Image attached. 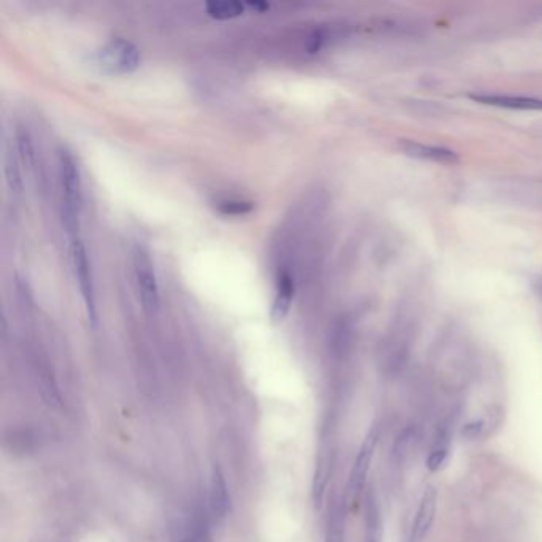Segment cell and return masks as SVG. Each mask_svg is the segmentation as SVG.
Masks as SVG:
<instances>
[{
  "instance_id": "1",
  "label": "cell",
  "mask_w": 542,
  "mask_h": 542,
  "mask_svg": "<svg viewBox=\"0 0 542 542\" xmlns=\"http://www.w3.org/2000/svg\"><path fill=\"white\" fill-rule=\"evenodd\" d=\"M61 207L69 238L79 236V215L83 205V186L79 163L69 150H61L58 161Z\"/></svg>"
},
{
  "instance_id": "2",
  "label": "cell",
  "mask_w": 542,
  "mask_h": 542,
  "mask_svg": "<svg viewBox=\"0 0 542 542\" xmlns=\"http://www.w3.org/2000/svg\"><path fill=\"white\" fill-rule=\"evenodd\" d=\"M94 62L108 75H129L139 69L142 54L131 40L113 37L94 53Z\"/></svg>"
},
{
  "instance_id": "3",
  "label": "cell",
  "mask_w": 542,
  "mask_h": 542,
  "mask_svg": "<svg viewBox=\"0 0 542 542\" xmlns=\"http://www.w3.org/2000/svg\"><path fill=\"white\" fill-rule=\"evenodd\" d=\"M70 259H72L73 274L79 284V294L85 304L87 317L93 328L98 326V299L94 286L91 259L88 257L87 245L79 236L70 238Z\"/></svg>"
},
{
  "instance_id": "4",
  "label": "cell",
  "mask_w": 542,
  "mask_h": 542,
  "mask_svg": "<svg viewBox=\"0 0 542 542\" xmlns=\"http://www.w3.org/2000/svg\"><path fill=\"white\" fill-rule=\"evenodd\" d=\"M134 284L137 290L140 305L146 313H156L161 304L159 294L158 276L154 271L150 253L144 247H136L133 252Z\"/></svg>"
},
{
  "instance_id": "5",
  "label": "cell",
  "mask_w": 542,
  "mask_h": 542,
  "mask_svg": "<svg viewBox=\"0 0 542 542\" xmlns=\"http://www.w3.org/2000/svg\"><path fill=\"white\" fill-rule=\"evenodd\" d=\"M378 444V430L372 428L368 433V436L364 437L363 444L360 447L355 463L351 468L350 477H349V485H347V501L350 504H355L358 498L361 495L364 489V483L369 474L370 463L376 453Z\"/></svg>"
},
{
  "instance_id": "6",
  "label": "cell",
  "mask_w": 542,
  "mask_h": 542,
  "mask_svg": "<svg viewBox=\"0 0 542 542\" xmlns=\"http://www.w3.org/2000/svg\"><path fill=\"white\" fill-rule=\"evenodd\" d=\"M437 509V491L435 487H426L418 504L416 519L410 528L409 542H424L435 522Z\"/></svg>"
},
{
  "instance_id": "7",
  "label": "cell",
  "mask_w": 542,
  "mask_h": 542,
  "mask_svg": "<svg viewBox=\"0 0 542 542\" xmlns=\"http://www.w3.org/2000/svg\"><path fill=\"white\" fill-rule=\"evenodd\" d=\"M294 291H296L294 278H293L290 272H280L277 282H276V296H274V301H272V323H282L285 318L288 317L293 299H294Z\"/></svg>"
},
{
  "instance_id": "8",
  "label": "cell",
  "mask_w": 542,
  "mask_h": 542,
  "mask_svg": "<svg viewBox=\"0 0 542 542\" xmlns=\"http://www.w3.org/2000/svg\"><path fill=\"white\" fill-rule=\"evenodd\" d=\"M229 510V495L226 487L225 477L219 466L215 464L210 476V491H209V512L215 522L225 520Z\"/></svg>"
},
{
  "instance_id": "9",
  "label": "cell",
  "mask_w": 542,
  "mask_h": 542,
  "mask_svg": "<svg viewBox=\"0 0 542 542\" xmlns=\"http://www.w3.org/2000/svg\"><path fill=\"white\" fill-rule=\"evenodd\" d=\"M471 99L485 106L503 107L510 110H542V100L506 94H472Z\"/></svg>"
},
{
  "instance_id": "10",
  "label": "cell",
  "mask_w": 542,
  "mask_h": 542,
  "mask_svg": "<svg viewBox=\"0 0 542 542\" xmlns=\"http://www.w3.org/2000/svg\"><path fill=\"white\" fill-rule=\"evenodd\" d=\"M173 542H212L209 533V519L202 514H194L179 523L175 528Z\"/></svg>"
},
{
  "instance_id": "11",
  "label": "cell",
  "mask_w": 542,
  "mask_h": 542,
  "mask_svg": "<svg viewBox=\"0 0 542 542\" xmlns=\"http://www.w3.org/2000/svg\"><path fill=\"white\" fill-rule=\"evenodd\" d=\"M403 150L406 154L414 156V158L435 161V163H441V164H453L458 161V154L455 152L443 148V146L424 145V144H416V142H407V144H404Z\"/></svg>"
},
{
  "instance_id": "12",
  "label": "cell",
  "mask_w": 542,
  "mask_h": 542,
  "mask_svg": "<svg viewBox=\"0 0 542 542\" xmlns=\"http://www.w3.org/2000/svg\"><path fill=\"white\" fill-rule=\"evenodd\" d=\"M37 378H39L40 397L43 399V403L51 409H61L62 399H61V393L58 390V385L54 382L51 370L48 369L47 366H40L37 370Z\"/></svg>"
},
{
  "instance_id": "13",
  "label": "cell",
  "mask_w": 542,
  "mask_h": 542,
  "mask_svg": "<svg viewBox=\"0 0 542 542\" xmlns=\"http://www.w3.org/2000/svg\"><path fill=\"white\" fill-rule=\"evenodd\" d=\"M4 173H5V183H7L8 192L20 196L24 190V182H23V173H21V163L16 150L7 148L5 159H4Z\"/></svg>"
},
{
  "instance_id": "14",
  "label": "cell",
  "mask_w": 542,
  "mask_h": 542,
  "mask_svg": "<svg viewBox=\"0 0 542 542\" xmlns=\"http://www.w3.org/2000/svg\"><path fill=\"white\" fill-rule=\"evenodd\" d=\"M247 4L236 2V0H226V2H209L205 4L207 14L212 16L213 20L226 21L234 20L245 14Z\"/></svg>"
},
{
  "instance_id": "15",
  "label": "cell",
  "mask_w": 542,
  "mask_h": 542,
  "mask_svg": "<svg viewBox=\"0 0 542 542\" xmlns=\"http://www.w3.org/2000/svg\"><path fill=\"white\" fill-rule=\"evenodd\" d=\"M14 150L20 158L21 165H24L27 171H33V165H35V148H33L31 134L24 127H18V131H16Z\"/></svg>"
},
{
  "instance_id": "16",
  "label": "cell",
  "mask_w": 542,
  "mask_h": 542,
  "mask_svg": "<svg viewBox=\"0 0 542 542\" xmlns=\"http://www.w3.org/2000/svg\"><path fill=\"white\" fill-rule=\"evenodd\" d=\"M364 542H382V519L376 500L369 496L366 506V535Z\"/></svg>"
},
{
  "instance_id": "17",
  "label": "cell",
  "mask_w": 542,
  "mask_h": 542,
  "mask_svg": "<svg viewBox=\"0 0 542 542\" xmlns=\"http://www.w3.org/2000/svg\"><path fill=\"white\" fill-rule=\"evenodd\" d=\"M252 210V202H247V201L229 199V201H221L219 204V212L225 217H242Z\"/></svg>"
},
{
  "instance_id": "18",
  "label": "cell",
  "mask_w": 542,
  "mask_h": 542,
  "mask_svg": "<svg viewBox=\"0 0 542 542\" xmlns=\"http://www.w3.org/2000/svg\"><path fill=\"white\" fill-rule=\"evenodd\" d=\"M344 512L338 509L331 516L330 527L326 533V542H344L345 539Z\"/></svg>"
},
{
  "instance_id": "19",
  "label": "cell",
  "mask_w": 542,
  "mask_h": 542,
  "mask_svg": "<svg viewBox=\"0 0 542 542\" xmlns=\"http://www.w3.org/2000/svg\"><path fill=\"white\" fill-rule=\"evenodd\" d=\"M447 458H449V447L445 444H439L435 449L431 450L430 455L426 458V468L433 471V472L443 470Z\"/></svg>"
},
{
  "instance_id": "20",
  "label": "cell",
  "mask_w": 542,
  "mask_h": 542,
  "mask_svg": "<svg viewBox=\"0 0 542 542\" xmlns=\"http://www.w3.org/2000/svg\"><path fill=\"white\" fill-rule=\"evenodd\" d=\"M483 420H474V422H471V424L464 425L463 435L466 437H470V439H474V437L479 436L483 430Z\"/></svg>"
}]
</instances>
